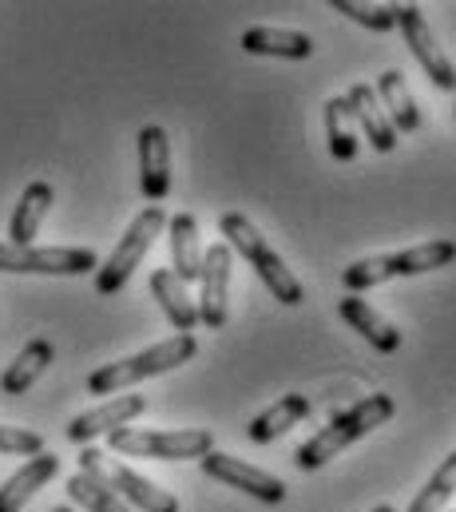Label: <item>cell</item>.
Here are the masks:
<instances>
[{
	"label": "cell",
	"mask_w": 456,
	"mask_h": 512,
	"mask_svg": "<svg viewBox=\"0 0 456 512\" xmlns=\"http://www.w3.org/2000/svg\"><path fill=\"white\" fill-rule=\"evenodd\" d=\"M373 512H397V509H393V505H377Z\"/></svg>",
	"instance_id": "29"
},
{
	"label": "cell",
	"mask_w": 456,
	"mask_h": 512,
	"mask_svg": "<svg viewBox=\"0 0 456 512\" xmlns=\"http://www.w3.org/2000/svg\"><path fill=\"white\" fill-rule=\"evenodd\" d=\"M52 512H72V509H68V505H60V509H52Z\"/></svg>",
	"instance_id": "30"
},
{
	"label": "cell",
	"mask_w": 456,
	"mask_h": 512,
	"mask_svg": "<svg viewBox=\"0 0 456 512\" xmlns=\"http://www.w3.org/2000/svg\"><path fill=\"white\" fill-rule=\"evenodd\" d=\"M449 262H456V243L433 239V243H421V247H409V251H393V255H373V258L349 262L342 270V286L349 294H361V290H373V286L393 282V278H413V274L441 270Z\"/></svg>",
	"instance_id": "4"
},
{
	"label": "cell",
	"mask_w": 456,
	"mask_h": 512,
	"mask_svg": "<svg viewBox=\"0 0 456 512\" xmlns=\"http://www.w3.org/2000/svg\"><path fill=\"white\" fill-rule=\"evenodd\" d=\"M151 294H155V302L163 306L167 322H171L179 334H191V330L199 326V306H195V298L187 294V286H183L171 270H155V274H151Z\"/></svg>",
	"instance_id": "22"
},
{
	"label": "cell",
	"mask_w": 456,
	"mask_h": 512,
	"mask_svg": "<svg viewBox=\"0 0 456 512\" xmlns=\"http://www.w3.org/2000/svg\"><path fill=\"white\" fill-rule=\"evenodd\" d=\"M397 28H401V36H405V44H409L413 60L425 68L429 84H433V88L453 92L456 64L449 60V52L437 44V36H433V28H429L425 12H421L417 4H397Z\"/></svg>",
	"instance_id": "9"
},
{
	"label": "cell",
	"mask_w": 456,
	"mask_h": 512,
	"mask_svg": "<svg viewBox=\"0 0 456 512\" xmlns=\"http://www.w3.org/2000/svg\"><path fill=\"white\" fill-rule=\"evenodd\" d=\"M108 445L119 457H147V461H203L215 449L211 429H135L123 425L108 433Z\"/></svg>",
	"instance_id": "5"
},
{
	"label": "cell",
	"mask_w": 456,
	"mask_h": 512,
	"mask_svg": "<svg viewBox=\"0 0 456 512\" xmlns=\"http://www.w3.org/2000/svg\"><path fill=\"white\" fill-rule=\"evenodd\" d=\"M0 453L8 457H40L44 453V437L20 425H0Z\"/></svg>",
	"instance_id": "28"
},
{
	"label": "cell",
	"mask_w": 456,
	"mask_h": 512,
	"mask_svg": "<svg viewBox=\"0 0 456 512\" xmlns=\"http://www.w3.org/2000/svg\"><path fill=\"white\" fill-rule=\"evenodd\" d=\"M199 465H203V473H207L211 481H223V485L246 493V497H254V501H262V505H282V501H286V485H282L274 473L258 469V465H246L242 457H230V453L211 449Z\"/></svg>",
	"instance_id": "10"
},
{
	"label": "cell",
	"mask_w": 456,
	"mask_h": 512,
	"mask_svg": "<svg viewBox=\"0 0 456 512\" xmlns=\"http://www.w3.org/2000/svg\"><path fill=\"white\" fill-rule=\"evenodd\" d=\"M167 231V211L163 207H143L135 219H131V227L123 231V239L115 243V251L108 255V262H100L96 266V290L104 294V298H112L119 294L123 286H127V278L135 274V266L147 258V251L155 247V239Z\"/></svg>",
	"instance_id": "7"
},
{
	"label": "cell",
	"mask_w": 456,
	"mask_h": 512,
	"mask_svg": "<svg viewBox=\"0 0 456 512\" xmlns=\"http://www.w3.org/2000/svg\"><path fill=\"white\" fill-rule=\"evenodd\" d=\"M238 44H242V52H250V56H278V60H310V56H314V40H310L306 32L270 28V24L246 28Z\"/></svg>",
	"instance_id": "18"
},
{
	"label": "cell",
	"mask_w": 456,
	"mask_h": 512,
	"mask_svg": "<svg viewBox=\"0 0 456 512\" xmlns=\"http://www.w3.org/2000/svg\"><path fill=\"white\" fill-rule=\"evenodd\" d=\"M80 473H88V477H96L100 485H108L115 497L127 505V509H139V512H179V501H175V493H167V489H159L155 481H147L143 473H135L131 465H123V461H115L108 457L104 449H92V445H84L80 449Z\"/></svg>",
	"instance_id": "6"
},
{
	"label": "cell",
	"mask_w": 456,
	"mask_h": 512,
	"mask_svg": "<svg viewBox=\"0 0 456 512\" xmlns=\"http://www.w3.org/2000/svg\"><path fill=\"white\" fill-rule=\"evenodd\" d=\"M393 413H397V405H393L389 393H369V397H361L357 405H349V409L338 413L330 425H322V429L294 453V465H298L302 473L326 469L342 449H349V445L361 441V437H369L373 429H381Z\"/></svg>",
	"instance_id": "1"
},
{
	"label": "cell",
	"mask_w": 456,
	"mask_h": 512,
	"mask_svg": "<svg viewBox=\"0 0 456 512\" xmlns=\"http://www.w3.org/2000/svg\"><path fill=\"white\" fill-rule=\"evenodd\" d=\"M326 143H330V155L338 163H353L357 151H361L357 124H353V112H349V100L345 96L326 100Z\"/></svg>",
	"instance_id": "24"
},
{
	"label": "cell",
	"mask_w": 456,
	"mask_h": 512,
	"mask_svg": "<svg viewBox=\"0 0 456 512\" xmlns=\"http://www.w3.org/2000/svg\"><path fill=\"white\" fill-rule=\"evenodd\" d=\"M338 314L345 318V326L357 330L373 350H381V354H397V350H401V330H397L385 314H377V310L369 306V298L345 294V298H338Z\"/></svg>",
	"instance_id": "14"
},
{
	"label": "cell",
	"mask_w": 456,
	"mask_h": 512,
	"mask_svg": "<svg viewBox=\"0 0 456 512\" xmlns=\"http://www.w3.org/2000/svg\"><path fill=\"white\" fill-rule=\"evenodd\" d=\"M334 12L357 20L369 32H393L397 28V4H361V0H330Z\"/></svg>",
	"instance_id": "27"
},
{
	"label": "cell",
	"mask_w": 456,
	"mask_h": 512,
	"mask_svg": "<svg viewBox=\"0 0 456 512\" xmlns=\"http://www.w3.org/2000/svg\"><path fill=\"white\" fill-rule=\"evenodd\" d=\"M167 239H171V274L187 286V282H199L203 274V239H199V223L195 215L179 211L167 219Z\"/></svg>",
	"instance_id": "16"
},
{
	"label": "cell",
	"mask_w": 456,
	"mask_h": 512,
	"mask_svg": "<svg viewBox=\"0 0 456 512\" xmlns=\"http://www.w3.org/2000/svg\"><path fill=\"white\" fill-rule=\"evenodd\" d=\"M310 417V397L306 393H286V397H278L270 409H262L250 425H246V437L254 441V445H270V441H278L282 433H290L298 421H306Z\"/></svg>",
	"instance_id": "19"
},
{
	"label": "cell",
	"mask_w": 456,
	"mask_h": 512,
	"mask_svg": "<svg viewBox=\"0 0 456 512\" xmlns=\"http://www.w3.org/2000/svg\"><path fill=\"white\" fill-rule=\"evenodd\" d=\"M199 354V342L195 334H175L167 342H155L123 362H112V366H100L92 378H88V393H123L131 385L147 382V378H159V374H171L179 366H187L191 358Z\"/></svg>",
	"instance_id": "3"
},
{
	"label": "cell",
	"mask_w": 456,
	"mask_h": 512,
	"mask_svg": "<svg viewBox=\"0 0 456 512\" xmlns=\"http://www.w3.org/2000/svg\"><path fill=\"white\" fill-rule=\"evenodd\" d=\"M135 147H139V191L147 203L159 207L171 195V139L159 124H147Z\"/></svg>",
	"instance_id": "13"
},
{
	"label": "cell",
	"mask_w": 456,
	"mask_h": 512,
	"mask_svg": "<svg viewBox=\"0 0 456 512\" xmlns=\"http://www.w3.org/2000/svg\"><path fill=\"white\" fill-rule=\"evenodd\" d=\"M456 497V449L437 465V473L429 477V485L413 497L409 512H445V505Z\"/></svg>",
	"instance_id": "25"
},
{
	"label": "cell",
	"mask_w": 456,
	"mask_h": 512,
	"mask_svg": "<svg viewBox=\"0 0 456 512\" xmlns=\"http://www.w3.org/2000/svg\"><path fill=\"white\" fill-rule=\"evenodd\" d=\"M143 409H147V397H143V393H115L112 401H104V405H96V409L72 417V425H68L64 433H68L72 445H88V441H96V437H108L115 429L131 425Z\"/></svg>",
	"instance_id": "12"
},
{
	"label": "cell",
	"mask_w": 456,
	"mask_h": 512,
	"mask_svg": "<svg viewBox=\"0 0 456 512\" xmlns=\"http://www.w3.org/2000/svg\"><path fill=\"white\" fill-rule=\"evenodd\" d=\"M453 92H456V84H453ZM453 116H456V104H453Z\"/></svg>",
	"instance_id": "31"
},
{
	"label": "cell",
	"mask_w": 456,
	"mask_h": 512,
	"mask_svg": "<svg viewBox=\"0 0 456 512\" xmlns=\"http://www.w3.org/2000/svg\"><path fill=\"white\" fill-rule=\"evenodd\" d=\"M52 183H44V179H36V183H28L24 187V195H20V203H16V211H12V223H8V243L12 247H32V239L40 235V223H44V215L52 211Z\"/></svg>",
	"instance_id": "21"
},
{
	"label": "cell",
	"mask_w": 456,
	"mask_h": 512,
	"mask_svg": "<svg viewBox=\"0 0 456 512\" xmlns=\"http://www.w3.org/2000/svg\"><path fill=\"white\" fill-rule=\"evenodd\" d=\"M60 473V457L56 453H40V457H28L4 485H0V512H20L52 477Z\"/></svg>",
	"instance_id": "15"
},
{
	"label": "cell",
	"mask_w": 456,
	"mask_h": 512,
	"mask_svg": "<svg viewBox=\"0 0 456 512\" xmlns=\"http://www.w3.org/2000/svg\"><path fill=\"white\" fill-rule=\"evenodd\" d=\"M373 92H377V100H381V108H385V116H389L397 135L421 131V108H417V100H413V92H409V84H405V76L397 68L381 72Z\"/></svg>",
	"instance_id": "20"
},
{
	"label": "cell",
	"mask_w": 456,
	"mask_h": 512,
	"mask_svg": "<svg viewBox=\"0 0 456 512\" xmlns=\"http://www.w3.org/2000/svg\"><path fill=\"white\" fill-rule=\"evenodd\" d=\"M100 258L88 247H12L0 243V270L4 274H96Z\"/></svg>",
	"instance_id": "8"
},
{
	"label": "cell",
	"mask_w": 456,
	"mask_h": 512,
	"mask_svg": "<svg viewBox=\"0 0 456 512\" xmlns=\"http://www.w3.org/2000/svg\"><path fill=\"white\" fill-rule=\"evenodd\" d=\"M68 497L84 512H131L108 485H100V481L88 477V473H76V477L68 481Z\"/></svg>",
	"instance_id": "26"
},
{
	"label": "cell",
	"mask_w": 456,
	"mask_h": 512,
	"mask_svg": "<svg viewBox=\"0 0 456 512\" xmlns=\"http://www.w3.org/2000/svg\"><path fill=\"white\" fill-rule=\"evenodd\" d=\"M230 266H234V255H230L227 243H211L203 251V274H199V322L207 330H223L230 314Z\"/></svg>",
	"instance_id": "11"
},
{
	"label": "cell",
	"mask_w": 456,
	"mask_h": 512,
	"mask_svg": "<svg viewBox=\"0 0 456 512\" xmlns=\"http://www.w3.org/2000/svg\"><path fill=\"white\" fill-rule=\"evenodd\" d=\"M345 100H349V112H353V124L369 135V147L373 151H381V155H389L393 147H397V131L389 124V116H385V108H381V100H377V92L369 88V84H353L349 92H345Z\"/></svg>",
	"instance_id": "17"
},
{
	"label": "cell",
	"mask_w": 456,
	"mask_h": 512,
	"mask_svg": "<svg viewBox=\"0 0 456 512\" xmlns=\"http://www.w3.org/2000/svg\"><path fill=\"white\" fill-rule=\"evenodd\" d=\"M52 358H56L52 342H48V338H32V342L8 362V370H4V378H0V389H4L8 397L28 393L32 385L40 382V374L52 366Z\"/></svg>",
	"instance_id": "23"
},
{
	"label": "cell",
	"mask_w": 456,
	"mask_h": 512,
	"mask_svg": "<svg viewBox=\"0 0 456 512\" xmlns=\"http://www.w3.org/2000/svg\"><path fill=\"white\" fill-rule=\"evenodd\" d=\"M219 231H223V243L230 247V255H242L250 266H254V274L266 282V290L282 302V306H298L302 298H306V290H302V282L294 278V270L282 262V255L258 235V227L246 219V215H238V211H227L223 219H219Z\"/></svg>",
	"instance_id": "2"
}]
</instances>
